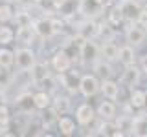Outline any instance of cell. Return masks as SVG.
I'll return each mask as SVG.
<instances>
[{
  "label": "cell",
  "mask_w": 147,
  "mask_h": 137,
  "mask_svg": "<svg viewBox=\"0 0 147 137\" xmlns=\"http://www.w3.org/2000/svg\"><path fill=\"white\" fill-rule=\"evenodd\" d=\"M57 130H59V134L61 135H66V137H70L76 134V121H74L72 117H68V115H59L57 119Z\"/></svg>",
  "instance_id": "cell-22"
},
{
  "label": "cell",
  "mask_w": 147,
  "mask_h": 137,
  "mask_svg": "<svg viewBox=\"0 0 147 137\" xmlns=\"http://www.w3.org/2000/svg\"><path fill=\"white\" fill-rule=\"evenodd\" d=\"M35 62H37V55H35L33 49H31V46L18 48L15 51V66L20 71H30Z\"/></svg>",
  "instance_id": "cell-2"
},
{
  "label": "cell",
  "mask_w": 147,
  "mask_h": 137,
  "mask_svg": "<svg viewBox=\"0 0 147 137\" xmlns=\"http://www.w3.org/2000/svg\"><path fill=\"white\" fill-rule=\"evenodd\" d=\"M140 77H142V70L136 68L134 64L132 66H125L121 75V84L127 86V88H134V86L140 84Z\"/></svg>",
  "instance_id": "cell-12"
},
{
  "label": "cell",
  "mask_w": 147,
  "mask_h": 137,
  "mask_svg": "<svg viewBox=\"0 0 147 137\" xmlns=\"http://www.w3.org/2000/svg\"><path fill=\"white\" fill-rule=\"evenodd\" d=\"M119 7L123 11V17H125V22H136L138 15L142 11V6L134 0H119Z\"/></svg>",
  "instance_id": "cell-11"
},
{
  "label": "cell",
  "mask_w": 147,
  "mask_h": 137,
  "mask_svg": "<svg viewBox=\"0 0 147 137\" xmlns=\"http://www.w3.org/2000/svg\"><path fill=\"white\" fill-rule=\"evenodd\" d=\"M101 93H103L105 99L116 100L119 97V84L112 79H103L101 80Z\"/></svg>",
  "instance_id": "cell-19"
},
{
  "label": "cell",
  "mask_w": 147,
  "mask_h": 137,
  "mask_svg": "<svg viewBox=\"0 0 147 137\" xmlns=\"http://www.w3.org/2000/svg\"><path fill=\"white\" fill-rule=\"evenodd\" d=\"M11 122V112H9L7 104H2L0 106V126H9Z\"/></svg>",
  "instance_id": "cell-32"
},
{
  "label": "cell",
  "mask_w": 147,
  "mask_h": 137,
  "mask_svg": "<svg viewBox=\"0 0 147 137\" xmlns=\"http://www.w3.org/2000/svg\"><path fill=\"white\" fill-rule=\"evenodd\" d=\"M33 27H35V33L39 39H52V37H55L50 17H40L37 20H33Z\"/></svg>",
  "instance_id": "cell-10"
},
{
  "label": "cell",
  "mask_w": 147,
  "mask_h": 137,
  "mask_svg": "<svg viewBox=\"0 0 147 137\" xmlns=\"http://www.w3.org/2000/svg\"><path fill=\"white\" fill-rule=\"evenodd\" d=\"M118 62L121 64L123 68H125V66H132V64H136L134 46H131V44L121 46V48H119V53H118Z\"/></svg>",
  "instance_id": "cell-17"
},
{
  "label": "cell",
  "mask_w": 147,
  "mask_h": 137,
  "mask_svg": "<svg viewBox=\"0 0 147 137\" xmlns=\"http://www.w3.org/2000/svg\"><path fill=\"white\" fill-rule=\"evenodd\" d=\"M79 79H81V75L76 70H72V68L64 73H57V80L61 82L63 88L66 91H70V93L79 91Z\"/></svg>",
  "instance_id": "cell-7"
},
{
  "label": "cell",
  "mask_w": 147,
  "mask_h": 137,
  "mask_svg": "<svg viewBox=\"0 0 147 137\" xmlns=\"http://www.w3.org/2000/svg\"><path fill=\"white\" fill-rule=\"evenodd\" d=\"M134 24L142 26V27H147V7H142V11H140V15H138Z\"/></svg>",
  "instance_id": "cell-34"
},
{
  "label": "cell",
  "mask_w": 147,
  "mask_h": 137,
  "mask_svg": "<svg viewBox=\"0 0 147 137\" xmlns=\"http://www.w3.org/2000/svg\"><path fill=\"white\" fill-rule=\"evenodd\" d=\"M107 22H109L110 26H114V27H118L119 24L125 22V17H123V11H121V7H119V4H118V6H114L107 13Z\"/></svg>",
  "instance_id": "cell-26"
},
{
  "label": "cell",
  "mask_w": 147,
  "mask_h": 137,
  "mask_svg": "<svg viewBox=\"0 0 147 137\" xmlns=\"http://www.w3.org/2000/svg\"><path fill=\"white\" fill-rule=\"evenodd\" d=\"M145 7H147V6H145Z\"/></svg>",
  "instance_id": "cell-41"
},
{
  "label": "cell",
  "mask_w": 147,
  "mask_h": 137,
  "mask_svg": "<svg viewBox=\"0 0 147 137\" xmlns=\"http://www.w3.org/2000/svg\"><path fill=\"white\" fill-rule=\"evenodd\" d=\"M15 106L18 108L20 113H31V108H35L33 93H30V91H22V93H18L17 99H15Z\"/></svg>",
  "instance_id": "cell-16"
},
{
  "label": "cell",
  "mask_w": 147,
  "mask_h": 137,
  "mask_svg": "<svg viewBox=\"0 0 147 137\" xmlns=\"http://www.w3.org/2000/svg\"><path fill=\"white\" fill-rule=\"evenodd\" d=\"M0 2H11V4H13V2H15V0H0Z\"/></svg>",
  "instance_id": "cell-39"
},
{
  "label": "cell",
  "mask_w": 147,
  "mask_h": 137,
  "mask_svg": "<svg viewBox=\"0 0 147 137\" xmlns=\"http://www.w3.org/2000/svg\"><path fill=\"white\" fill-rule=\"evenodd\" d=\"M98 117L99 119H107V121H114L116 119V104H114V100H103V102H99V106H98Z\"/></svg>",
  "instance_id": "cell-18"
},
{
  "label": "cell",
  "mask_w": 147,
  "mask_h": 137,
  "mask_svg": "<svg viewBox=\"0 0 147 137\" xmlns=\"http://www.w3.org/2000/svg\"><path fill=\"white\" fill-rule=\"evenodd\" d=\"M15 17V9L11 2H0V24H7Z\"/></svg>",
  "instance_id": "cell-30"
},
{
  "label": "cell",
  "mask_w": 147,
  "mask_h": 137,
  "mask_svg": "<svg viewBox=\"0 0 147 137\" xmlns=\"http://www.w3.org/2000/svg\"><path fill=\"white\" fill-rule=\"evenodd\" d=\"M7 82H9V70L0 66V88H2V86H6Z\"/></svg>",
  "instance_id": "cell-35"
},
{
  "label": "cell",
  "mask_w": 147,
  "mask_h": 137,
  "mask_svg": "<svg viewBox=\"0 0 147 137\" xmlns=\"http://www.w3.org/2000/svg\"><path fill=\"white\" fill-rule=\"evenodd\" d=\"M96 117H98V112H96L88 102L79 104L77 110H76V121H77V124H79V126H85L86 128V126L94 124Z\"/></svg>",
  "instance_id": "cell-5"
},
{
  "label": "cell",
  "mask_w": 147,
  "mask_h": 137,
  "mask_svg": "<svg viewBox=\"0 0 147 137\" xmlns=\"http://www.w3.org/2000/svg\"><path fill=\"white\" fill-rule=\"evenodd\" d=\"M57 119H59V113L50 106L44 110V115H40V122H42V130H52L53 124L57 126Z\"/></svg>",
  "instance_id": "cell-24"
},
{
  "label": "cell",
  "mask_w": 147,
  "mask_h": 137,
  "mask_svg": "<svg viewBox=\"0 0 147 137\" xmlns=\"http://www.w3.org/2000/svg\"><path fill=\"white\" fill-rule=\"evenodd\" d=\"M52 108L59 115H64V113H68V110H70V99L63 97V95H57V97L52 100Z\"/></svg>",
  "instance_id": "cell-29"
},
{
  "label": "cell",
  "mask_w": 147,
  "mask_h": 137,
  "mask_svg": "<svg viewBox=\"0 0 147 137\" xmlns=\"http://www.w3.org/2000/svg\"><path fill=\"white\" fill-rule=\"evenodd\" d=\"M0 66L11 70L15 66V51H11L6 46H0Z\"/></svg>",
  "instance_id": "cell-25"
},
{
  "label": "cell",
  "mask_w": 147,
  "mask_h": 137,
  "mask_svg": "<svg viewBox=\"0 0 147 137\" xmlns=\"http://www.w3.org/2000/svg\"><path fill=\"white\" fill-rule=\"evenodd\" d=\"M13 20L17 22V26H28V24H33V18L31 15L28 13V7H22L20 11L15 13V17H13Z\"/></svg>",
  "instance_id": "cell-31"
},
{
  "label": "cell",
  "mask_w": 147,
  "mask_h": 137,
  "mask_svg": "<svg viewBox=\"0 0 147 137\" xmlns=\"http://www.w3.org/2000/svg\"><path fill=\"white\" fill-rule=\"evenodd\" d=\"M145 29H147V27H145Z\"/></svg>",
  "instance_id": "cell-40"
},
{
  "label": "cell",
  "mask_w": 147,
  "mask_h": 137,
  "mask_svg": "<svg viewBox=\"0 0 147 137\" xmlns=\"http://www.w3.org/2000/svg\"><path fill=\"white\" fill-rule=\"evenodd\" d=\"M28 73H30L31 84H42L46 79H50V77H52L50 66H48L46 62H39V61H37L33 66H31V70L28 71Z\"/></svg>",
  "instance_id": "cell-8"
},
{
  "label": "cell",
  "mask_w": 147,
  "mask_h": 137,
  "mask_svg": "<svg viewBox=\"0 0 147 137\" xmlns=\"http://www.w3.org/2000/svg\"><path fill=\"white\" fill-rule=\"evenodd\" d=\"M131 106L132 108H144L145 104H147V93L144 90H134L132 88V91H131Z\"/></svg>",
  "instance_id": "cell-28"
},
{
  "label": "cell",
  "mask_w": 147,
  "mask_h": 137,
  "mask_svg": "<svg viewBox=\"0 0 147 137\" xmlns=\"http://www.w3.org/2000/svg\"><path fill=\"white\" fill-rule=\"evenodd\" d=\"M79 57L85 64H94L101 59V46L96 42V39H88L79 48Z\"/></svg>",
  "instance_id": "cell-3"
},
{
  "label": "cell",
  "mask_w": 147,
  "mask_h": 137,
  "mask_svg": "<svg viewBox=\"0 0 147 137\" xmlns=\"http://www.w3.org/2000/svg\"><path fill=\"white\" fill-rule=\"evenodd\" d=\"M99 46H101V59H105V61H110V62L118 61L119 48H118L116 44H114V40H112V39L103 40V42H101Z\"/></svg>",
  "instance_id": "cell-20"
},
{
  "label": "cell",
  "mask_w": 147,
  "mask_h": 137,
  "mask_svg": "<svg viewBox=\"0 0 147 137\" xmlns=\"http://www.w3.org/2000/svg\"><path fill=\"white\" fill-rule=\"evenodd\" d=\"M98 91H101V80L96 73H85L79 79V93L83 97H94Z\"/></svg>",
  "instance_id": "cell-1"
},
{
  "label": "cell",
  "mask_w": 147,
  "mask_h": 137,
  "mask_svg": "<svg viewBox=\"0 0 147 137\" xmlns=\"http://www.w3.org/2000/svg\"><path fill=\"white\" fill-rule=\"evenodd\" d=\"M50 66L55 73H64L72 68V55L66 51L64 48L57 49L53 55H52V61H50Z\"/></svg>",
  "instance_id": "cell-4"
},
{
  "label": "cell",
  "mask_w": 147,
  "mask_h": 137,
  "mask_svg": "<svg viewBox=\"0 0 147 137\" xmlns=\"http://www.w3.org/2000/svg\"><path fill=\"white\" fill-rule=\"evenodd\" d=\"M105 6H101V4H98L96 0H81V6H79V13L85 18H94L103 13Z\"/></svg>",
  "instance_id": "cell-14"
},
{
  "label": "cell",
  "mask_w": 147,
  "mask_h": 137,
  "mask_svg": "<svg viewBox=\"0 0 147 137\" xmlns=\"http://www.w3.org/2000/svg\"><path fill=\"white\" fill-rule=\"evenodd\" d=\"M35 39H39L35 33V27L33 24H28V26H17V40L22 42L24 46H31L35 42Z\"/></svg>",
  "instance_id": "cell-15"
},
{
  "label": "cell",
  "mask_w": 147,
  "mask_h": 137,
  "mask_svg": "<svg viewBox=\"0 0 147 137\" xmlns=\"http://www.w3.org/2000/svg\"><path fill=\"white\" fill-rule=\"evenodd\" d=\"M15 39H17V31H13V27L0 24V46H9Z\"/></svg>",
  "instance_id": "cell-27"
},
{
  "label": "cell",
  "mask_w": 147,
  "mask_h": 137,
  "mask_svg": "<svg viewBox=\"0 0 147 137\" xmlns=\"http://www.w3.org/2000/svg\"><path fill=\"white\" fill-rule=\"evenodd\" d=\"M92 70H94V73L99 77L101 80H103V79H112V73H114L110 61H105V59L96 61L94 64H92Z\"/></svg>",
  "instance_id": "cell-21"
},
{
  "label": "cell",
  "mask_w": 147,
  "mask_h": 137,
  "mask_svg": "<svg viewBox=\"0 0 147 137\" xmlns=\"http://www.w3.org/2000/svg\"><path fill=\"white\" fill-rule=\"evenodd\" d=\"M138 64H140L142 73H145V75H147V53H145V55H140V59H138Z\"/></svg>",
  "instance_id": "cell-36"
},
{
  "label": "cell",
  "mask_w": 147,
  "mask_h": 137,
  "mask_svg": "<svg viewBox=\"0 0 147 137\" xmlns=\"http://www.w3.org/2000/svg\"><path fill=\"white\" fill-rule=\"evenodd\" d=\"M2 104H7V93L4 90H0V106Z\"/></svg>",
  "instance_id": "cell-37"
},
{
  "label": "cell",
  "mask_w": 147,
  "mask_h": 137,
  "mask_svg": "<svg viewBox=\"0 0 147 137\" xmlns=\"http://www.w3.org/2000/svg\"><path fill=\"white\" fill-rule=\"evenodd\" d=\"M96 2H98V4H101V6H105V7H107L109 4H110V0H96Z\"/></svg>",
  "instance_id": "cell-38"
},
{
  "label": "cell",
  "mask_w": 147,
  "mask_h": 137,
  "mask_svg": "<svg viewBox=\"0 0 147 137\" xmlns=\"http://www.w3.org/2000/svg\"><path fill=\"white\" fill-rule=\"evenodd\" d=\"M145 39H147V29H145V27H142V26L134 24V22H131V26L125 29V40H127V44L138 48V46H142V44L145 42Z\"/></svg>",
  "instance_id": "cell-6"
},
{
  "label": "cell",
  "mask_w": 147,
  "mask_h": 137,
  "mask_svg": "<svg viewBox=\"0 0 147 137\" xmlns=\"http://www.w3.org/2000/svg\"><path fill=\"white\" fill-rule=\"evenodd\" d=\"M52 26H53V33L59 35L64 31V27H66V20L61 17H52Z\"/></svg>",
  "instance_id": "cell-33"
},
{
  "label": "cell",
  "mask_w": 147,
  "mask_h": 137,
  "mask_svg": "<svg viewBox=\"0 0 147 137\" xmlns=\"http://www.w3.org/2000/svg\"><path fill=\"white\" fill-rule=\"evenodd\" d=\"M52 95L48 93V91H44V90H39V91H35L33 93V104H35V108L37 110H46V108H50L52 106Z\"/></svg>",
  "instance_id": "cell-23"
},
{
  "label": "cell",
  "mask_w": 147,
  "mask_h": 137,
  "mask_svg": "<svg viewBox=\"0 0 147 137\" xmlns=\"http://www.w3.org/2000/svg\"><path fill=\"white\" fill-rule=\"evenodd\" d=\"M79 6L81 0H57V11L55 13H61L63 18H70L72 15L79 13Z\"/></svg>",
  "instance_id": "cell-13"
},
{
  "label": "cell",
  "mask_w": 147,
  "mask_h": 137,
  "mask_svg": "<svg viewBox=\"0 0 147 137\" xmlns=\"http://www.w3.org/2000/svg\"><path fill=\"white\" fill-rule=\"evenodd\" d=\"M77 33H81L85 39H98L101 33V24H98L94 18H85L77 24Z\"/></svg>",
  "instance_id": "cell-9"
}]
</instances>
